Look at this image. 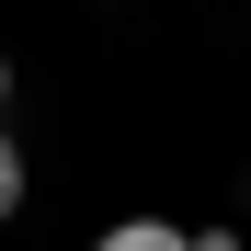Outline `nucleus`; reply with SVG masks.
Wrapping results in <instances>:
<instances>
[{
  "instance_id": "1",
  "label": "nucleus",
  "mask_w": 251,
  "mask_h": 251,
  "mask_svg": "<svg viewBox=\"0 0 251 251\" xmlns=\"http://www.w3.org/2000/svg\"><path fill=\"white\" fill-rule=\"evenodd\" d=\"M92 251H194V240H183L172 217H114V228H103Z\"/></svg>"
},
{
  "instance_id": "3",
  "label": "nucleus",
  "mask_w": 251,
  "mask_h": 251,
  "mask_svg": "<svg viewBox=\"0 0 251 251\" xmlns=\"http://www.w3.org/2000/svg\"><path fill=\"white\" fill-rule=\"evenodd\" d=\"M194 251H240V228H194Z\"/></svg>"
},
{
  "instance_id": "2",
  "label": "nucleus",
  "mask_w": 251,
  "mask_h": 251,
  "mask_svg": "<svg viewBox=\"0 0 251 251\" xmlns=\"http://www.w3.org/2000/svg\"><path fill=\"white\" fill-rule=\"evenodd\" d=\"M23 217V149H12V126H0V228Z\"/></svg>"
},
{
  "instance_id": "4",
  "label": "nucleus",
  "mask_w": 251,
  "mask_h": 251,
  "mask_svg": "<svg viewBox=\"0 0 251 251\" xmlns=\"http://www.w3.org/2000/svg\"><path fill=\"white\" fill-rule=\"evenodd\" d=\"M0 103H12V57H0Z\"/></svg>"
}]
</instances>
